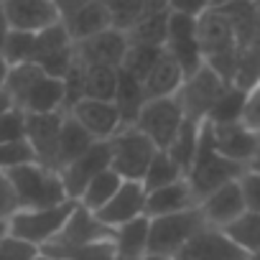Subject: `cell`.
<instances>
[{"instance_id": "6da1fadb", "label": "cell", "mask_w": 260, "mask_h": 260, "mask_svg": "<svg viewBox=\"0 0 260 260\" xmlns=\"http://www.w3.org/2000/svg\"><path fill=\"white\" fill-rule=\"evenodd\" d=\"M197 39H199V51L207 67H212L224 82L232 84L235 69H237V39L230 18L209 8L197 18Z\"/></svg>"}, {"instance_id": "7a4b0ae2", "label": "cell", "mask_w": 260, "mask_h": 260, "mask_svg": "<svg viewBox=\"0 0 260 260\" xmlns=\"http://www.w3.org/2000/svg\"><path fill=\"white\" fill-rule=\"evenodd\" d=\"M6 176L13 186L18 209H46V207L69 202L59 171H54L39 161L11 169Z\"/></svg>"}, {"instance_id": "3957f363", "label": "cell", "mask_w": 260, "mask_h": 260, "mask_svg": "<svg viewBox=\"0 0 260 260\" xmlns=\"http://www.w3.org/2000/svg\"><path fill=\"white\" fill-rule=\"evenodd\" d=\"M112 232L110 227H105L89 209H84L79 202H77V209L72 212L69 222L64 224V230L49 242L41 247V257L46 260H61V257H69L89 245H97V242H107L112 240Z\"/></svg>"}, {"instance_id": "277c9868", "label": "cell", "mask_w": 260, "mask_h": 260, "mask_svg": "<svg viewBox=\"0 0 260 260\" xmlns=\"http://www.w3.org/2000/svg\"><path fill=\"white\" fill-rule=\"evenodd\" d=\"M247 171V166H240V164H232L227 158H222L219 153L212 151L209 146V138H207V130H204V122H202V141H199V151H197V158L186 174V181L197 197V204L209 197L212 191H217L219 186L230 184V181H237L242 174Z\"/></svg>"}, {"instance_id": "5b68a950", "label": "cell", "mask_w": 260, "mask_h": 260, "mask_svg": "<svg viewBox=\"0 0 260 260\" xmlns=\"http://www.w3.org/2000/svg\"><path fill=\"white\" fill-rule=\"evenodd\" d=\"M112 164L110 169L122 181H143L151 161L156 158L158 148L136 127H122L107 141Z\"/></svg>"}, {"instance_id": "8992f818", "label": "cell", "mask_w": 260, "mask_h": 260, "mask_svg": "<svg viewBox=\"0 0 260 260\" xmlns=\"http://www.w3.org/2000/svg\"><path fill=\"white\" fill-rule=\"evenodd\" d=\"M74 209H77V202L72 199L56 207H46V209H18L8 219V235L23 242H31L36 247H44L64 230Z\"/></svg>"}, {"instance_id": "52a82bcc", "label": "cell", "mask_w": 260, "mask_h": 260, "mask_svg": "<svg viewBox=\"0 0 260 260\" xmlns=\"http://www.w3.org/2000/svg\"><path fill=\"white\" fill-rule=\"evenodd\" d=\"M232 84L224 82L212 67L202 64L194 74H189L176 94L181 110H184V117L191 120V122H204L212 112V107L219 102V97L230 89Z\"/></svg>"}, {"instance_id": "ba28073f", "label": "cell", "mask_w": 260, "mask_h": 260, "mask_svg": "<svg viewBox=\"0 0 260 260\" xmlns=\"http://www.w3.org/2000/svg\"><path fill=\"white\" fill-rule=\"evenodd\" d=\"M204 227H207V222H204L199 207L179 212V214H169V217H156V219H151V227H148V252L164 255V257H176L179 250Z\"/></svg>"}, {"instance_id": "9c48e42d", "label": "cell", "mask_w": 260, "mask_h": 260, "mask_svg": "<svg viewBox=\"0 0 260 260\" xmlns=\"http://www.w3.org/2000/svg\"><path fill=\"white\" fill-rule=\"evenodd\" d=\"M184 122H186V117H184L179 100L164 97V100H148L133 127L141 130L158 151H166L174 143V138L179 136Z\"/></svg>"}, {"instance_id": "30bf717a", "label": "cell", "mask_w": 260, "mask_h": 260, "mask_svg": "<svg viewBox=\"0 0 260 260\" xmlns=\"http://www.w3.org/2000/svg\"><path fill=\"white\" fill-rule=\"evenodd\" d=\"M204 130H207L212 151L219 153L222 158L232 161V164L250 166V161L260 151V136H255L252 130H247L240 120L237 122H222V125L204 122Z\"/></svg>"}, {"instance_id": "8fae6325", "label": "cell", "mask_w": 260, "mask_h": 260, "mask_svg": "<svg viewBox=\"0 0 260 260\" xmlns=\"http://www.w3.org/2000/svg\"><path fill=\"white\" fill-rule=\"evenodd\" d=\"M164 51L176 59V64L184 72V77L194 74L204 64L202 51H199V39H197V18L184 16V13H171L169 16V36H166Z\"/></svg>"}, {"instance_id": "7c38bea8", "label": "cell", "mask_w": 260, "mask_h": 260, "mask_svg": "<svg viewBox=\"0 0 260 260\" xmlns=\"http://www.w3.org/2000/svg\"><path fill=\"white\" fill-rule=\"evenodd\" d=\"M110 164H112L110 143L107 141H97L84 156H79L77 161H72L69 166H64L59 171V176L64 181V189H67V197L72 202H79V197L92 184V179H97L102 171H107Z\"/></svg>"}, {"instance_id": "4fadbf2b", "label": "cell", "mask_w": 260, "mask_h": 260, "mask_svg": "<svg viewBox=\"0 0 260 260\" xmlns=\"http://www.w3.org/2000/svg\"><path fill=\"white\" fill-rule=\"evenodd\" d=\"M61 112H46V115H26V143L31 146L39 164L56 171V148H59V133L64 122Z\"/></svg>"}, {"instance_id": "5bb4252c", "label": "cell", "mask_w": 260, "mask_h": 260, "mask_svg": "<svg viewBox=\"0 0 260 260\" xmlns=\"http://www.w3.org/2000/svg\"><path fill=\"white\" fill-rule=\"evenodd\" d=\"M127 46H130L127 34L110 28V31H102L92 39L74 44V56L84 67H115V69H120Z\"/></svg>"}, {"instance_id": "9a60e30c", "label": "cell", "mask_w": 260, "mask_h": 260, "mask_svg": "<svg viewBox=\"0 0 260 260\" xmlns=\"http://www.w3.org/2000/svg\"><path fill=\"white\" fill-rule=\"evenodd\" d=\"M146 186L143 181H122V186L117 189V194L94 214L105 227L110 230H117L127 222H133L138 217L146 214Z\"/></svg>"}, {"instance_id": "2e32d148", "label": "cell", "mask_w": 260, "mask_h": 260, "mask_svg": "<svg viewBox=\"0 0 260 260\" xmlns=\"http://www.w3.org/2000/svg\"><path fill=\"white\" fill-rule=\"evenodd\" d=\"M3 11L11 31L39 34L49 26L61 23L54 0H3Z\"/></svg>"}, {"instance_id": "e0dca14e", "label": "cell", "mask_w": 260, "mask_h": 260, "mask_svg": "<svg viewBox=\"0 0 260 260\" xmlns=\"http://www.w3.org/2000/svg\"><path fill=\"white\" fill-rule=\"evenodd\" d=\"M69 115L87 130L94 141H110L117 130H122V117L115 102L105 100H79Z\"/></svg>"}, {"instance_id": "ac0fdd59", "label": "cell", "mask_w": 260, "mask_h": 260, "mask_svg": "<svg viewBox=\"0 0 260 260\" xmlns=\"http://www.w3.org/2000/svg\"><path fill=\"white\" fill-rule=\"evenodd\" d=\"M174 260H245V252L217 227L199 230Z\"/></svg>"}, {"instance_id": "d6986e66", "label": "cell", "mask_w": 260, "mask_h": 260, "mask_svg": "<svg viewBox=\"0 0 260 260\" xmlns=\"http://www.w3.org/2000/svg\"><path fill=\"white\" fill-rule=\"evenodd\" d=\"M197 207H199L207 227H217V230H224L240 214L247 212L245 209L242 191H240V181H230V184L219 186L217 191H212L209 197H204Z\"/></svg>"}, {"instance_id": "ffe728a7", "label": "cell", "mask_w": 260, "mask_h": 260, "mask_svg": "<svg viewBox=\"0 0 260 260\" xmlns=\"http://www.w3.org/2000/svg\"><path fill=\"white\" fill-rule=\"evenodd\" d=\"M194 207H197V197H194L186 179L174 181V184L161 186V189H153L146 197V217L148 219L179 214V212H186V209H194Z\"/></svg>"}, {"instance_id": "44dd1931", "label": "cell", "mask_w": 260, "mask_h": 260, "mask_svg": "<svg viewBox=\"0 0 260 260\" xmlns=\"http://www.w3.org/2000/svg\"><path fill=\"white\" fill-rule=\"evenodd\" d=\"M184 72L176 64V59L171 54H161L156 67L151 69V74L143 79V92L146 100H164V97H176L181 84H184Z\"/></svg>"}, {"instance_id": "7402d4cb", "label": "cell", "mask_w": 260, "mask_h": 260, "mask_svg": "<svg viewBox=\"0 0 260 260\" xmlns=\"http://www.w3.org/2000/svg\"><path fill=\"white\" fill-rule=\"evenodd\" d=\"M148 227L151 219L143 214L112 232V250L115 260H141L148 252Z\"/></svg>"}, {"instance_id": "603a6c76", "label": "cell", "mask_w": 260, "mask_h": 260, "mask_svg": "<svg viewBox=\"0 0 260 260\" xmlns=\"http://www.w3.org/2000/svg\"><path fill=\"white\" fill-rule=\"evenodd\" d=\"M97 141L87 133V130L67 112L64 122H61V133H59V148H56V171H61L64 166H69L72 161H77L79 156H84Z\"/></svg>"}, {"instance_id": "cb8c5ba5", "label": "cell", "mask_w": 260, "mask_h": 260, "mask_svg": "<svg viewBox=\"0 0 260 260\" xmlns=\"http://www.w3.org/2000/svg\"><path fill=\"white\" fill-rule=\"evenodd\" d=\"M61 23H64V28L69 31V36H72L74 44H79V41H84V39H92V36H97V34L112 28L110 16H107V11H105V6H102V0H94V3H89L87 8H82L79 13H74L72 18H67V21H61Z\"/></svg>"}, {"instance_id": "d4e9b609", "label": "cell", "mask_w": 260, "mask_h": 260, "mask_svg": "<svg viewBox=\"0 0 260 260\" xmlns=\"http://www.w3.org/2000/svg\"><path fill=\"white\" fill-rule=\"evenodd\" d=\"M146 92H143V82L133 79L130 74L120 72V84H117V94H115V105L120 110L122 117V127H133L143 105H146Z\"/></svg>"}, {"instance_id": "484cf974", "label": "cell", "mask_w": 260, "mask_h": 260, "mask_svg": "<svg viewBox=\"0 0 260 260\" xmlns=\"http://www.w3.org/2000/svg\"><path fill=\"white\" fill-rule=\"evenodd\" d=\"M199 141H202V122H191L186 120L179 130V136L174 138V143L166 148V153L171 156V161L184 171V176L189 174L194 158H197V151H199Z\"/></svg>"}, {"instance_id": "4316f807", "label": "cell", "mask_w": 260, "mask_h": 260, "mask_svg": "<svg viewBox=\"0 0 260 260\" xmlns=\"http://www.w3.org/2000/svg\"><path fill=\"white\" fill-rule=\"evenodd\" d=\"M169 16H171V11L146 13L136 23L133 31H127V41L130 44L153 46V49H164L166 46V36H169Z\"/></svg>"}, {"instance_id": "83f0119b", "label": "cell", "mask_w": 260, "mask_h": 260, "mask_svg": "<svg viewBox=\"0 0 260 260\" xmlns=\"http://www.w3.org/2000/svg\"><path fill=\"white\" fill-rule=\"evenodd\" d=\"M120 84V69L115 67H84V100L115 102Z\"/></svg>"}, {"instance_id": "f1b7e54d", "label": "cell", "mask_w": 260, "mask_h": 260, "mask_svg": "<svg viewBox=\"0 0 260 260\" xmlns=\"http://www.w3.org/2000/svg\"><path fill=\"white\" fill-rule=\"evenodd\" d=\"M245 255L260 252V214L257 212H245L240 214L232 224L222 230Z\"/></svg>"}, {"instance_id": "f546056e", "label": "cell", "mask_w": 260, "mask_h": 260, "mask_svg": "<svg viewBox=\"0 0 260 260\" xmlns=\"http://www.w3.org/2000/svg\"><path fill=\"white\" fill-rule=\"evenodd\" d=\"M122 186V179L112 171V169H107V171H102L97 179H92V184L84 189V194L79 197V204L84 207V209H89L92 214H97L115 194H117V189Z\"/></svg>"}, {"instance_id": "4dcf8cb0", "label": "cell", "mask_w": 260, "mask_h": 260, "mask_svg": "<svg viewBox=\"0 0 260 260\" xmlns=\"http://www.w3.org/2000/svg\"><path fill=\"white\" fill-rule=\"evenodd\" d=\"M102 6L110 16V23L115 31H133L136 23L146 16V3L143 0H102Z\"/></svg>"}, {"instance_id": "1f68e13d", "label": "cell", "mask_w": 260, "mask_h": 260, "mask_svg": "<svg viewBox=\"0 0 260 260\" xmlns=\"http://www.w3.org/2000/svg\"><path fill=\"white\" fill-rule=\"evenodd\" d=\"M161 54H164V49H153V46H143V44H130L127 51H125V59L120 64V72H125L133 79L143 82L151 74V69L156 67Z\"/></svg>"}, {"instance_id": "d6a6232c", "label": "cell", "mask_w": 260, "mask_h": 260, "mask_svg": "<svg viewBox=\"0 0 260 260\" xmlns=\"http://www.w3.org/2000/svg\"><path fill=\"white\" fill-rule=\"evenodd\" d=\"M181 179H186V176H184V171L171 161V156H169L166 151H158V153H156V158L151 161V166H148L146 176H143V186H146V191H153V189L169 186V184L181 181Z\"/></svg>"}, {"instance_id": "836d02e7", "label": "cell", "mask_w": 260, "mask_h": 260, "mask_svg": "<svg viewBox=\"0 0 260 260\" xmlns=\"http://www.w3.org/2000/svg\"><path fill=\"white\" fill-rule=\"evenodd\" d=\"M69 46H74V41H72L69 31L64 28V23L49 26V28H44V31H39V34H36L34 64H36L39 59L51 56V54H56V51H64V49H69Z\"/></svg>"}, {"instance_id": "e575fe53", "label": "cell", "mask_w": 260, "mask_h": 260, "mask_svg": "<svg viewBox=\"0 0 260 260\" xmlns=\"http://www.w3.org/2000/svg\"><path fill=\"white\" fill-rule=\"evenodd\" d=\"M242 105H245V89H237V87H230L219 102L212 107L209 117L204 122L209 125H222V122H237L240 115H242Z\"/></svg>"}, {"instance_id": "d590c367", "label": "cell", "mask_w": 260, "mask_h": 260, "mask_svg": "<svg viewBox=\"0 0 260 260\" xmlns=\"http://www.w3.org/2000/svg\"><path fill=\"white\" fill-rule=\"evenodd\" d=\"M34 49H36V34H23V31H11L3 46V56L8 67L28 64L34 61Z\"/></svg>"}, {"instance_id": "8d00e7d4", "label": "cell", "mask_w": 260, "mask_h": 260, "mask_svg": "<svg viewBox=\"0 0 260 260\" xmlns=\"http://www.w3.org/2000/svg\"><path fill=\"white\" fill-rule=\"evenodd\" d=\"M26 141V112L11 107L0 115V143H18Z\"/></svg>"}, {"instance_id": "74e56055", "label": "cell", "mask_w": 260, "mask_h": 260, "mask_svg": "<svg viewBox=\"0 0 260 260\" xmlns=\"http://www.w3.org/2000/svg\"><path fill=\"white\" fill-rule=\"evenodd\" d=\"M36 156L26 141L18 143H0V171L8 174L11 169H18L23 164H34Z\"/></svg>"}, {"instance_id": "f35d334b", "label": "cell", "mask_w": 260, "mask_h": 260, "mask_svg": "<svg viewBox=\"0 0 260 260\" xmlns=\"http://www.w3.org/2000/svg\"><path fill=\"white\" fill-rule=\"evenodd\" d=\"M0 260H41V247L6 235L0 240Z\"/></svg>"}, {"instance_id": "ab89813d", "label": "cell", "mask_w": 260, "mask_h": 260, "mask_svg": "<svg viewBox=\"0 0 260 260\" xmlns=\"http://www.w3.org/2000/svg\"><path fill=\"white\" fill-rule=\"evenodd\" d=\"M61 82H64V110L69 112L79 100H84V64L77 61V56H74V67Z\"/></svg>"}, {"instance_id": "60d3db41", "label": "cell", "mask_w": 260, "mask_h": 260, "mask_svg": "<svg viewBox=\"0 0 260 260\" xmlns=\"http://www.w3.org/2000/svg\"><path fill=\"white\" fill-rule=\"evenodd\" d=\"M240 122L247 130H252L255 136H260V82L245 92V105H242Z\"/></svg>"}, {"instance_id": "b9f144b4", "label": "cell", "mask_w": 260, "mask_h": 260, "mask_svg": "<svg viewBox=\"0 0 260 260\" xmlns=\"http://www.w3.org/2000/svg\"><path fill=\"white\" fill-rule=\"evenodd\" d=\"M237 181H240V191H242V199H245V209L260 214V174L247 169Z\"/></svg>"}, {"instance_id": "7bdbcfd3", "label": "cell", "mask_w": 260, "mask_h": 260, "mask_svg": "<svg viewBox=\"0 0 260 260\" xmlns=\"http://www.w3.org/2000/svg\"><path fill=\"white\" fill-rule=\"evenodd\" d=\"M18 212V202L13 194V186L8 181V176L0 171V224H8V219Z\"/></svg>"}, {"instance_id": "ee69618b", "label": "cell", "mask_w": 260, "mask_h": 260, "mask_svg": "<svg viewBox=\"0 0 260 260\" xmlns=\"http://www.w3.org/2000/svg\"><path fill=\"white\" fill-rule=\"evenodd\" d=\"M46 260V257H41ZM61 260H115V250H112V240L107 242H97V245H89L69 257H61Z\"/></svg>"}, {"instance_id": "f6af8a7d", "label": "cell", "mask_w": 260, "mask_h": 260, "mask_svg": "<svg viewBox=\"0 0 260 260\" xmlns=\"http://www.w3.org/2000/svg\"><path fill=\"white\" fill-rule=\"evenodd\" d=\"M171 13H184L191 18H199L204 11H209V0H171Z\"/></svg>"}, {"instance_id": "bcb514c9", "label": "cell", "mask_w": 260, "mask_h": 260, "mask_svg": "<svg viewBox=\"0 0 260 260\" xmlns=\"http://www.w3.org/2000/svg\"><path fill=\"white\" fill-rule=\"evenodd\" d=\"M89 3H94V0H54V6H56V11H59V18H61V21L72 18L74 13H79V11H82V8H87Z\"/></svg>"}, {"instance_id": "7dc6e473", "label": "cell", "mask_w": 260, "mask_h": 260, "mask_svg": "<svg viewBox=\"0 0 260 260\" xmlns=\"http://www.w3.org/2000/svg\"><path fill=\"white\" fill-rule=\"evenodd\" d=\"M11 34V23L6 18V11H3V3H0V54H3V46H6V39Z\"/></svg>"}, {"instance_id": "c3c4849f", "label": "cell", "mask_w": 260, "mask_h": 260, "mask_svg": "<svg viewBox=\"0 0 260 260\" xmlns=\"http://www.w3.org/2000/svg\"><path fill=\"white\" fill-rule=\"evenodd\" d=\"M146 3V13H161V11H169L171 0H143Z\"/></svg>"}, {"instance_id": "681fc988", "label": "cell", "mask_w": 260, "mask_h": 260, "mask_svg": "<svg viewBox=\"0 0 260 260\" xmlns=\"http://www.w3.org/2000/svg\"><path fill=\"white\" fill-rule=\"evenodd\" d=\"M13 107V102H11V97L6 94V89H0V115H3V112H8Z\"/></svg>"}, {"instance_id": "f907efd6", "label": "cell", "mask_w": 260, "mask_h": 260, "mask_svg": "<svg viewBox=\"0 0 260 260\" xmlns=\"http://www.w3.org/2000/svg\"><path fill=\"white\" fill-rule=\"evenodd\" d=\"M8 61L3 59V56H0V89H3V84H6V77H8Z\"/></svg>"}, {"instance_id": "816d5d0a", "label": "cell", "mask_w": 260, "mask_h": 260, "mask_svg": "<svg viewBox=\"0 0 260 260\" xmlns=\"http://www.w3.org/2000/svg\"><path fill=\"white\" fill-rule=\"evenodd\" d=\"M237 0H209V8H224V6H232Z\"/></svg>"}, {"instance_id": "f5cc1de1", "label": "cell", "mask_w": 260, "mask_h": 260, "mask_svg": "<svg viewBox=\"0 0 260 260\" xmlns=\"http://www.w3.org/2000/svg\"><path fill=\"white\" fill-rule=\"evenodd\" d=\"M250 171H255V174H260V151H257V156L250 161V166H247Z\"/></svg>"}, {"instance_id": "db71d44e", "label": "cell", "mask_w": 260, "mask_h": 260, "mask_svg": "<svg viewBox=\"0 0 260 260\" xmlns=\"http://www.w3.org/2000/svg\"><path fill=\"white\" fill-rule=\"evenodd\" d=\"M141 260H174V257H164V255H153V252H146Z\"/></svg>"}, {"instance_id": "11a10c76", "label": "cell", "mask_w": 260, "mask_h": 260, "mask_svg": "<svg viewBox=\"0 0 260 260\" xmlns=\"http://www.w3.org/2000/svg\"><path fill=\"white\" fill-rule=\"evenodd\" d=\"M8 235V224H0V240H3Z\"/></svg>"}, {"instance_id": "9f6ffc18", "label": "cell", "mask_w": 260, "mask_h": 260, "mask_svg": "<svg viewBox=\"0 0 260 260\" xmlns=\"http://www.w3.org/2000/svg\"><path fill=\"white\" fill-rule=\"evenodd\" d=\"M245 260H260V252H252V255H245Z\"/></svg>"}, {"instance_id": "6f0895ef", "label": "cell", "mask_w": 260, "mask_h": 260, "mask_svg": "<svg viewBox=\"0 0 260 260\" xmlns=\"http://www.w3.org/2000/svg\"><path fill=\"white\" fill-rule=\"evenodd\" d=\"M255 6H257V11H260V0H255Z\"/></svg>"}, {"instance_id": "680465c9", "label": "cell", "mask_w": 260, "mask_h": 260, "mask_svg": "<svg viewBox=\"0 0 260 260\" xmlns=\"http://www.w3.org/2000/svg\"><path fill=\"white\" fill-rule=\"evenodd\" d=\"M0 3H3V0H0Z\"/></svg>"}]
</instances>
